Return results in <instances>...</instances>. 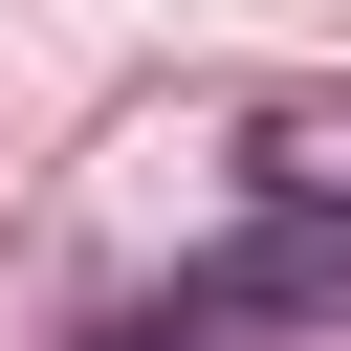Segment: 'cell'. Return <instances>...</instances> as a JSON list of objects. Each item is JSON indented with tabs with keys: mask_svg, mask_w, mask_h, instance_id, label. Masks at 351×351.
Here are the masks:
<instances>
[{
	"mask_svg": "<svg viewBox=\"0 0 351 351\" xmlns=\"http://www.w3.org/2000/svg\"><path fill=\"white\" fill-rule=\"evenodd\" d=\"M219 307H351V197L307 176V197H285V219H263V241L197 285V329H219Z\"/></svg>",
	"mask_w": 351,
	"mask_h": 351,
	"instance_id": "6da1fadb",
	"label": "cell"
},
{
	"mask_svg": "<svg viewBox=\"0 0 351 351\" xmlns=\"http://www.w3.org/2000/svg\"><path fill=\"white\" fill-rule=\"evenodd\" d=\"M88 351H197V307H132V329H88Z\"/></svg>",
	"mask_w": 351,
	"mask_h": 351,
	"instance_id": "7a4b0ae2",
	"label": "cell"
}]
</instances>
